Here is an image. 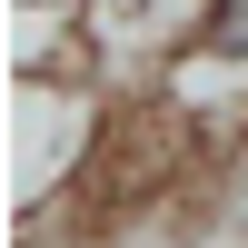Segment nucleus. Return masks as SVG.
<instances>
[{"mask_svg": "<svg viewBox=\"0 0 248 248\" xmlns=\"http://www.w3.org/2000/svg\"><path fill=\"white\" fill-rule=\"evenodd\" d=\"M209 50H218V60H248V0H218V20H209Z\"/></svg>", "mask_w": 248, "mask_h": 248, "instance_id": "1", "label": "nucleus"}]
</instances>
